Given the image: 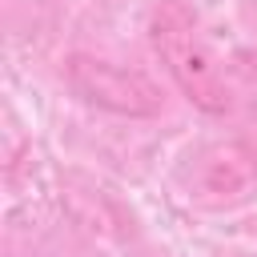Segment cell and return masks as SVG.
Returning <instances> with one entry per match:
<instances>
[{
	"label": "cell",
	"mask_w": 257,
	"mask_h": 257,
	"mask_svg": "<svg viewBox=\"0 0 257 257\" xmlns=\"http://www.w3.org/2000/svg\"><path fill=\"white\" fill-rule=\"evenodd\" d=\"M149 36H153V48L165 60L169 76L177 80V88L185 92V100L193 108H201L209 116L229 112V104H233L229 80L197 28V12L185 0H161L153 8Z\"/></svg>",
	"instance_id": "obj_1"
},
{
	"label": "cell",
	"mask_w": 257,
	"mask_h": 257,
	"mask_svg": "<svg viewBox=\"0 0 257 257\" xmlns=\"http://www.w3.org/2000/svg\"><path fill=\"white\" fill-rule=\"evenodd\" d=\"M64 80L84 104L112 112V116L149 120V116H161V108H165L161 88L141 68L100 60V56H88V52H72L64 60Z\"/></svg>",
	"instance_id": "obj_2"
}]
</instances>
